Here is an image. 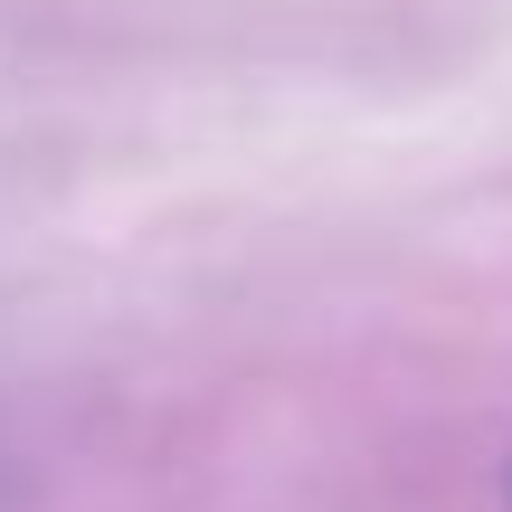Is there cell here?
I'll return each instance as SVG.
<instances>
[{"mask_svg":"<svg viewBox=\"0 0 512 512\" xmlns=\"http://www.w3.org/2000/svg\"><path fill=\"white\" fill-rule=\"evenodd\" d=\"M503 503H512V465H503Z\"/></svg>","mask_w":512,"mask_h":512,"instance_id":"cell-1","label":"cell"}]
</instances>
